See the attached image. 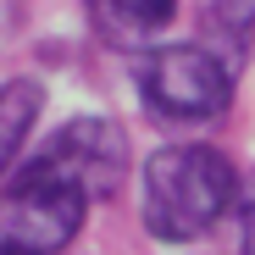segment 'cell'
Wrapping results in <instances>:
<instances>
[{
  "instance_id": "6da1fadb",
  "label": "cell",
  "mask_w": 255,
  "mask_h": 255,
  "mask_svg": "<svg viewBox=\"0 0 255 255\" xmlns=\"http://www.w3.org/2000/svg\"><path fill=\"white\" fill-rule=\"evenodd\" d=\"M239 172L211 144H166L144 161V228L166 244L205 239L239 205Z\"/></svg>"
},
{
  "instance_id": "7a4b0ae2",
  "label": "cell",
  "mask_w": 255,
  "mask_h": 255,
  "mask_svg": "<svg viewBox=\"0 0 255 255\" xmlns=\"http://www.w3.org/2000/svg\"><path fill=\"white\" fill-rule=\"evenodd\" d=\"M89 205L95 194L78 178L33 155L17 172V183L0 189V255H61L78 239Z\"/></svg>"
},
{
  "instance_id": "5b68a950",
  "label": "cell",
  "mask_w": 255,
  "mask_h": 255,
  "mask_svg": "<svg viewBox=\"0 0 255 255\" xmlns=\"http://www.w3.org/2000/svg\"><path fill=\"white\" fill-rule=\"evenodd\" d=\"M39 106H45V95H39L33 78H6L0 83V178H6L11 161L22 155L33 122H39Z\"/></svg>"
},
{
  "instance_id": "277c9868",
  "label": "cell",
  "mask_w": 255,
  "mask_h": 255,
  "mask_svg": "<svg viewBox=\"0 0 255 255\" xmlns=\"http://www.w3.org/2000/svg\"><path fill=\"white\" fill-rule=\"evenodd\" d=\"M39 161L56 166V172H67V178H78L95 200H111L122 172H128V139L106 117H72L61 133L39 150Z\"/></svg>"
},
{
  "instance_id": "52a82bcc",
  "label": "cell",
  "mask_w": 255,
  "mask_h": 255,
  "mask_svg": "<svg viewBox=\"0 0 255 255\" xmlns=\"http://www.w3.org/2000/svg\"><path fill=\"white\" fill-rule=\"evenodd\" d=\"M239 250L255 255V172H250V183L239 194Z\"/></svg>"
},
{
  "instance_id": "3957f363",
  "label": "cell",
  "mask_w": 255,
  "mask_h": 255,
  "mask_svg": "<svg viewBox=\"0 0 255 255\" xmlns=\"http://www.w3.org/2000/svg\"><path fill=\"white\" fill-rule=\"evenodd\" d=\"M139 95L161 122H217L233 100V67L205 45H161L139 61Z\"/></svg>"
},
{
  "instance_id": "8992f818",
  "label": "cell",
  "mask_w": 255,
  "mask_h": 255,
  "mask_svg": "<svg viewBox=\"0 0 255 255\" xmlns=\"http://www.w3.org/2000/svg\"><path fill=\"white\" fill-rule=\"evenodd\" d=\"M100 28L122 33V39H139V33H155L166 17H172L178 0H89Z\"/></svg>"
}]
</instances>
